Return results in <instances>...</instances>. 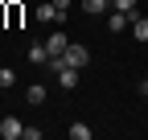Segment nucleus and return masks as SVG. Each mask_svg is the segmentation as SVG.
Returning <instances> with one entry per match:
<instances>
[{
	"label": "nucleus",
	"instance_id": "f257e3e1",
	"mask_svg": "<svg viewBox=\"0 0 148 140\" xmlns=\"http://www.w3.org/2000/svg\"><path fill=\"white\" fill-rule=\"evenodd\" d=\"M86 62H90L86 45H66V54H62V58H53V62H49V70H53V66H74V70H82Z\"/></svg>",
	"mask_w": 148,
	"mask_h": 140
},
{
	"label": "nucleus",
	"instance_id": "f03ea898",
	"mask_svg": "<svg viewBox=\"0 0 148 140\" xmlns=\"http://www.w3.org/2000/svg\"><path fill=\"white\" fill-rule=\"evenodd\" d=\"M0 136H4V140H21L25 136V124L16 115H4V119H0Z\"/></svg>",
	"mask_w": 148,
	"mask_h": 140
},
{
	"label": "nucleus",
	"instance_id": "7ed1b4c3",
	"mask_svg": "<svg viewBox=\"0 0 148 140\" xmlns=\"http://www.w3.org/2000/svg\"><path fill=\"white\" fill-rule=\"evenodd\" d=\"M53 74H58L62 91H74V86H78V70H74V66H53Z\"/></svg>",
	"mask_w": 148,
	"mask_h": 140
},
{
	"label": "nucleus",
	"instance_id": "20e7f679",
	"mask_svg": "<svg viewBox=\"0 0 148 140\" xmlns=\"http://www.w3.org/2000/svg\"><path fill=\"white\" fill-rule=\"evenodd\" d=\"M66 45H70V41H66V33H62V29H53V33H49V41H45L49 58H62V54H66Z\"/></svg>",
	"mask_w": 148,
	"mask_h": 140
},
{
	"label": "nucleus",
	"instance_id": "39448f33",
	"mask_svg": "<svg viewBox=\"0 0 148 140\" xmlns=\"http://www.w3.org/2000/svg\"><path fill=\"white\" fill-rule=\"evenodd\" d=\"M37 21H41V25H53V21H58V8H53V0L37 4ZM58 25H62V21H58Z\"/></svg>",
	"mask_w": 148,
	"mask_h": 140
},
{
	"label": "nucleus",
	"instance_id": "423d86ee",
	"mask_svg": "<svg viewBox=\"0 0 148 140\" xmlns=\"http://www.w3.org/2000/svg\"><path fill=\"white\" fill-rule=\"evenodd\" d=\"M107 29H115V33L132 29V16H127V12H111V16H107Z\"/></svg>",
	"mask_w": 148,
	"mask_h": 140
},
{
	"label": "nucleus",
	"instance_id": "0eeeda50",
	"mask_svg": "<svg viewBox=\"0 0 148 140\" xmlns=\"http://www.w3.org/2000/svg\"><path fill=\"white\" fill-rule=\"evenodd\" d=\"M25 103H33V107L45 103V86H41V82H29V86H25Z\"/></svg>",
	"mask_w": 148,
	"mask_h": 140
},
{
	"label": "nucleus",
	"instance_id": "6e6552de",
	"mask_svg": "<svg viewBox=\"0 0 148 140\" xmlns=\"http://www.w3.org/2000/svg\"><path fill=\"white\" fill-rule=\"evenodd\" d=\"M29 62H33V66H49L53 58H49V49H45V45H29Z\"/></svg>",
	"mask_w": 148,
	"mask_h": 140
},
{
	"label": "nucleus",
	"instance_id": "1a4fd4ad",
	"mask_svg": "<svg viewBox=\"0 0 148 140\" xmlns=\"http://www.w3.org/2000/svg\"><path fill=\"white\" fill-rule=\"evenodd\" d=\"M82 8H86V16H103L111 8V0H82Z\"/></svg>",
	"mask_w": 148,
	"mask_h": 140
},
{
	"label": "nucleus",
	"instance_id": "9d476101",
	"mask_svg": "<svg viewBox=\"0 0 148 140\" xmlns=\"http://www.w3.org/2000/svg\"><path fill=\"white\" fill-rule=\"evenodd\" d=\"M132 37L136 41H148V16H132Z\"/></svg>",
	"mask_w": 148,
	"mask_h": 140
},
{
	"label": "nucleus",
	"instance_id": "9b49d317",
	"mask_svg": "<svg viewBox=\"0 0 148 140\" xmlns=\"http://www.w3.org/2000/svg\"><path fill=\"white\" fill-rule=\"evenodd\" d=\"M111 8H115V12H127V16H136V0H111Z\"/></svg>",
	"mask_w": 148,
	"mask_h": 140
},
{
	"label": "nucleus",
	"instance_id": "f8f14e48",
	"mask_svg": "<svg viewBox=\"0 0 148 140\" xmlns=\"http://www.w3.org/2000/svg\"><path fill=\"white\" fill-rule=\"evenodd\" d=\"M70 140H90V128L86 124H70Z\"/></svg>",
	"mask_w": 148,
	"mask_h": 140
},
{
	"label": "nucleus",
	"instance_id": "ddd939ff",
	"mask_svg": "<svg viewBox=\"0 0 148 140\" xmlns=\"http://www.w3.org/2000/svg\"><path fill=\"white\" fill-rule=\"evenodd\" d=\"M8 25H21V4L16 0H8Z\"/></svg>",
	"mask_w": 148,
	"mask_h": 140
},
{
	"label": "nucleus",
	"instance_id": "4468645a",
	"mask_svg": "<svg viewBox=\"0 0 148 140\" xmlns=\"http://www.w3.org/2000/svg\"><path fill=\"white\" fill-rule=\"evenodd\" d=\"M12 82H16V74H12V70H8V66H0V86H4V91H8V86H12Z\"/></svg>",
	"mask_w": 148,
	"mask_h": 140
},
{
	"label": "nucleus",
	"instance_id": "2eb2a0df",
	"mask_svg": "<svg viewBox=\"0 0 148 140\" xmlns=\"http://www.w3.org/2000/svg\"><path fill=\"white\" fill-rule=\"evenodd\" d=\"M53 8H58V21H66V12H70V0H53Z\"/></svg>",
	"mask_w": 148,
	"mask_h": 140
},
{
	"label": "nucleus",
	"instance_id": "dca6fc26",
	"mask_svg": "<svg viewBox=\"0 0 148 140\" xmlns=\"http://www.w3.org/2000/svg\"><path fill=\"white\" fill-rule=\"evenodd\" d=\"M140 95H148V78H144V82H140Z\"/></svg>",
	"mask_w": 148,
	"mask_h": 140
},
{
	"label": "nucleus",
	"instance_id": "f3484780",
	"mask_svg": "<svg viewBox=\"0 0 148 140\" xmlns=\"http://www.w3.org/2000/svg\"><path fill=\"white\" fill-rule=\"evenodd\" d=\"M0 91H4V86H0Z\"/></svg>",
	"mask_w": 148,
	"mask_h": 140
}]
</instances>
